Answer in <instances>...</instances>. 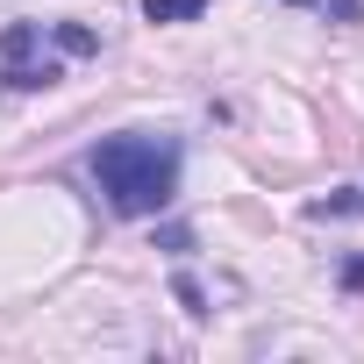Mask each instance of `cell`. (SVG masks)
Returning a JSON list of instances; mask_svg holds the SVG:
<instances>
[{
	"instance_id": "obj_7",
	"label": "cell",
	"mask_w": 364,
	"mask_h": 364,
	"mask_svg": "<svg viewBox=\"0 0 364 364\" xmlns=\"http://www.w3.org/2000/svg\"><path fill=\"white\" fill-rule=\"evenodd\" d=\"M314 8H328L336 22H357V0H314Z\"/></svg>"
},
{
	"instance_id": "obj_6",
	"label": "cell",
	"mask_w": 364,
	"mask_h": 364,
	"mask_svg": "<svg viewBox=\"0 0 364 364\" xmlns=\"http://www.w3.org/2000/svg\"><path fill=\"white\" fill-rule=\"evenodd\" d=\"M50 36H58V50H72V58H93V50H100V36H93V29H79V22H58Z\"/></svg>"
},
{
	"instance_id": "obj_2",
	"label": "cell",
	"mask_w": 364,
	"mask_h": 364,
	"mask_svg": "<svg viewBox=\"0 0 364 364\" xmlns=\"http://www.w3.org/2000/svg\"><path fill=\"white\" fill-rule=\"evenodd\" d=\"M0 79H8L15 93H43V86L65 79V65L43 58V29L36 22H8L0 29Z\"/></svg>"
},
{
	"instance_id": "obj_3",
	"label": "cell",
	"mask_w": 364,
	"mask_h": 364,
	"mask_svg": "<svg viewBox=\"0 0 364 364\" xmlns=\"http://www.w3.org/2000/svg\"><path fill=\"white\" fill-rule=\"evenodd\" d=\"M307 215H314V222H343V215H364V186H343V193H321V200H307Z\"/></svg>"
},
{
	"instance_id": "obj_9",
	"label": "cell",
	"mask_w": 364,
	"mask_h": 364,
	"mask_svg": "<svg viewBox=\"0 0 364 364\" xmlns=\"http://www.w3.org/2000/svg\"><path fill=\"white\" fill-rule=\"evenodd\" d=\"M286 8H314V0H286Z\"/></svg>"
},
{
	"instance_id": "obj_8",
	"label": "cell",
	"mask_w": 364,
	"mask_h": 364,
	"mask_svg": "<svg viewBox=\"0 0 364 364\" xmlns=\"http://www.w3.org/2000/svg\"><path fill=\"white\" fill-rule=\"evenodd\" d=\"M343 286H350V293H357V286H364V250H357V257H350V264H343Z\"/></svg>"
},
{
	"instance_id": "obj_1",
	"label": "cell",
	"mask_w": 364,
	"mask_h": 364,
	"mask_svg": "<svg viewBox=\"0 0 364 364\" xmlns=\"http://www.w3.org/2000/svg\"><path fill=\"white\" fill-rule=\"evenodd\" d=\"M93 178H100V200L129 222L143 215H164L171 193H178V171H186V143L178 136H157V129H122V136H100L93 143Z\"/></svg>"
},
{
	"instance_id": "obj_5",
	"label": "cell",
	"mask_w": 364,
	"mask_h": 364,
	"mask_svg": "<svg viewBox=\"0 0 364 364\" xmlns=\"http://www.w3.org/2000/svg\"><path fill=\"white\" fill-rule=\"evenodd\" d=\"M171 300H178V307H186V314H193V321H208V314H215V307H208V293H200V279H193V272H178V279H171Z\"/></svg>"
},
{
	"instance_id": "obj_4",
	"label": "cell",
	"mask_w": 364,
	"mask_h": 364,
	"mask_svg": "<svg viewBox=\"0 0 364 364\" xmlns=\"http://www.w3.org/2000/svg\"><path fill=\"white\" fill-rule=\"evenodd\" d=\"M208 0H143V22H200Z\"/></svg>"
}]
</instances>
